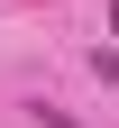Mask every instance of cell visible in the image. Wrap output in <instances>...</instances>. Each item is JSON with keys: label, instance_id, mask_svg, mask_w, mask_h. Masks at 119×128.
<instances>
[{"label": "cell", "instance_id": "1", "mask_svg": "<svg viewBox=\"0 0 119 128\" xmlns=\"http://www.w3.org/2000/svg\"><path fill=\"white\" fill-rule=\"evenodd\" d=\"M37 119H46V128H73V119H64V110H37Z\"/></svg>", "mask_w": 119, "mask_h": 128}, {"label": "cell", "instance_id": "2", "mask_svg": "<svg viewBox=\"0 0 119 128\" xmlns=\"http://www.w3.org/2000/svg\"><path fill=\"white\" fill-rule=\"evenodd\" d=\"M110 37H119V0H110Z\"/></svg>", "mask_w": 119, "mask_h": 128}]
</instances>
